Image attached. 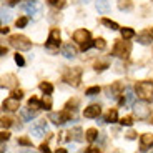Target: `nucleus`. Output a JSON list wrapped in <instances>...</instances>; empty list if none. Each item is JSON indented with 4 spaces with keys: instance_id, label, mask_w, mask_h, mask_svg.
Listing matches in <instances>:
<instances>
[{
    "instance_id": "f257e3e1",
    "label": "nucleus",
    "mask_w": 153,
    "mask_h": 153,
    "mask_svg": "<svg viewBox=\"0 0 153 153\" xmlns=\"http://www.w3.org/2000/svg\"><path fill=\"white\" fill-rule=\"evenodd\" d=\"M135 92H137L138 98H142L143 102H152L153 100V82L152 80L138 82L135 85Z\"/></svg>"
},
{
    "instance_id": "f03ea898",
    "label": "nucleus",
    "mask_w": 153,
    "mask_h": 153,
    "mask_svg": "<svg viewBox=\"0 0 153 153\" xmlns=\"http://www.w3.org/2000/svg\"><path fill=\"white\" fill-rule=\"evenodd\" d=\"M63 82L72 87H78L82 82V68L78 67H73V68H67L63 72Z\"/></svg>"
},
{
    "instance_id": "7ed1b4c3",
    "label": "nucleus",
    "mask_w": 153,
    "mask_h": 153,
    "mask_svg": "<svg viewBox=\"0 0 153 153\" xmlns=\"http://www.w3.org/2000/svg\"><path fill=\"white\" fill-rule=\"evenodd\" d=\"M8 42H10V45L17 50H30L32 48V42L25 37V35H20V33L12 35V37L8 38Z\"/></svg>"
},
{
    "instance_id": "20e7f679",
    "label": "nucleus",
    "mask_w": 153,
    "mask_h": 153,
    "mask_svg": "<svg viewBox=\"0 0 153 153\" xmlns=\"http://www.w3.org/2000/svg\"><path fill=\"white\" fill-rule=\"evenodd\" d=\"M130 50H131V45L128 43V40H117V43H115L113 47V55L118 58H126L128 55H130Z\"/></svg>"
},
{
    "instance_id": "39448f33",
    "label": "nucleus",
    "mask_w": 153,
    "mask_h": 153,
    "mask_svg": "<svg viewBox=\"0 0 153 153\" xmlns=\"http://www.w3.org/2000/svg\"><path fill=\"white\" fill-rule=\"evenodd\" d=\"M58 45H60V30H58V28H52L45 47H47V50H50V52H57Z\"/></svg>"
},
{
    "instance_id": "423d86ee",
    "label": "nucleus",
    "mask_w": 153,
    "mask_h": 153,
    "mask_svg": "<svg viewBox=\"0 0 153 153\" xmlns=\"http://www.w3.org/2000/svg\"><path fill=\"white\" fill-rule=\"evenodd\" d=\"M72 110H63V111H58V113H50V122H53L55 125H63V123L70 122V118H72V113H70Z\"/></svg>"
},
{
    "instance_id": "0eeeda50",
    "label": "nucleus",
    "mask_w": 153,
    "mask_h": 153,
    "mask_svg": "<svg viewBox=\"0 0 153 153\" xmlns=\"http://www.w3.org/2000/svg\"><path fill=\"white\" fill-rule=\"evenodd\" d=\"M133 110H135V115H137L140 120H146L150 117V108L146 107L145 103H135Z\"/></svg>"
},
{
    "instance_id": "6e6552de",
    "label": "nucleus",
    "mask_w": 153,
    "mask_h": 153,
    "mask_svg": "<svg viewBox=\"0 0 153 153\" xmlns=\"http://www.w3.org/2000/svg\"><path fill=\"white\" fill-rule=\"evenodd\" d=\"M73 40H75V42H78L82 45V43H85V42H88V40H90V32L85 30V28H78V30L73 32Z\"/></svg>"
},
{
    "instance_id": "1a4fd4ad",
    "label": "nucleus",
    "mask_w": 153,
    "mask_h": 153,
    "mask_svg": "<svg viewBox=\"0 0 153 153\" xmlns=\"http://www.w3.org/2000/svg\"><path fill=\"white\" fill-rule=\"evenodd\" d=\"M123 98H122V105H128V107H133L135 105V100H137V95L133 93L131 88H125V93H123Z\"/></svg>"
},
{
    "instance_id": "9d476101",
    "label": "nucleus",
    "mask_w": 153,
    "mask_h": 153,
    "mask_svg": "<svg viewBox=\"0 0 153 153\" xmlns=\"http://www.w3.org/2000/svg\"><path fill=\"white\" fill-rule=\"evenodd\" d=\"M45 131H47V122L45 120H40V122H37L32 126V135H33V137H42V135H45Z\"/></svg>"
},
{
    "instance_id": "9b49d317",
    "label": "nucleus",
    "mask_w": 153,
    "mask_h": 153,
    "mask_svg": "<svg viewBox=\"0 0 153 153\" xmlns=\"http://www.w3.org/2000/svg\"><path fill=\"white\" fill-rule=\"evenodd\" d=\"M19 85V80H17L15 75L12 73H7V75L2 76V87H7V88H15Z\"/></svg>"
},
{
    "instance_id": "f8f14e48",
    "label": "nucleus",
    "mask_w": 153,
    "mask_h": 153,
    "mask_svg": "<svg viewBox=\"0 0 153 153\" xmlns=\"http://www.w3.org/2000/svg\"><path fill=\"white\" fill-rule=\"evenodd\" d=\"M100 113H102V108H100V105H90L88 108H85L83 117H85V118H98Z\"/></svg>"
},
{
    "instance_id": "ddd939ff",
    "label": "nucleus",
    "mask_w": 153,
    "mask_h": 153,
    "mask_svg": "<svg viewBox=\"0 0 153 153\" xmlns=\"http://www.w3.org/2000/svg\"><path fill=\"white\" fill-rule=\"evenodd\" d=\"M2 107L5 108V110H8V111H15V110H19V98H15V97H8L7 100H5L4 103H2Z\"/></svg>"
},
{
    "instance_id": "4468645a",
    "label": "nucleus",
    "mask_w": 153,
    "mask_h": 153,
    "mask_svg": "<svg viewBox=\"0 0 153 153\" xmlns=\"http://www.w3.org/2000/svg\"><path fill=\"white\" fill-rule=\"evenodd\" d=\"M62 55L67 58H75L76 57V48L72 45V43H65L62 47Z\"/></svg>"
},
{
    "instance_id": "2eb2a0df",
    "label": "nucleus",
    "mask_w": 153,
    "mask_h": 153,
    "mask_svg": "<svg viewBox=\"0 0 153 153\" xmlns=\"http://www.w3.org/2000/svg\"><path fill=\"white\" fill-rule=\"evenodd\" d=\"M140 145H142V150H146L148 146L153 145V133H145L140 137Z\"/></svg>"
},
{
    "instance_id": "dca6fc26",
    "label": "nucleus",
    "mask_w": 153,
    "mask_h": 153,
    "mask_svg": "<svg viewBox=\"0 0 153 153\" xmlns=\"http://www.w3.org/2000/svg\"><path fill=\"white\" fill-rule=\"evenodd\" d=\"M22 8L27 12L28 15H37L38 12H40V7H38L37 4H33V2H27V4H23Z\"/></svg>"
},
{
    "instance_id": "f3484780",
    "label": "nucleus",
    "mask_w": 153,
    "mask_h": 153,
    "mask_svg": "<svg viewBox=\"0 0 153 153\" xmlns=\"http://www.w3.org/2000/svg\"><path fill=\"white\" fill-rule=\"evenodd\" d=\"M122 90H123V83L122 82H117V83H113L110 87V97H113V98H118L120 95H122Z\"/></svg>"
},
{
    "instance_id": "a211bd4d",
    "label": "nucleus",
    "mask_w": 153,
    "mask_h": 153,
    "mask_svg": "<svg viewBox=\"0 0 153 153\" xmlns=\"http://www.w3.org/2000/svg\"><path fill=\"white\" fill-rule=\"evenodd\" d=\"M68 135H70L68 138H73L75 142H83V133H82V128H80V126H75L73 130H70Z\"/></svg>"
},
{
    "instance_id": "6ab92c4d",
    "label": "nucleus",
    "mask_w": 153,
    "mask_h": 153,
    "mask_svg": "<svg viewBox=\"0 0 153 153\" xmlns=\"http://www.w3.org/2000/svg\"><path fill=\"white\" fill-rule=\"evenodd\" d=\"M20 115H22V120L23 122H30L32 118H35V111H32V108H22L20 110Z\"/></svg>"
},
{
    "instance_id": "aec40b11",
    "label": "nucleus",
    "mask_w": 153,
    "mask_h": 153,
    "mask_svg": "<svg viewBox=\"0 0 153 153\" xmlns=\"http://www.w3.org/2000/svg\"><path fill=\"white\" fill-rule=\"evenodd\" d=\"M97 10H98L100 13H107V12L110 10V5H108L107 0H98V2H97Z\"/></svg>"
},
{
    "instance_id": "412c9836",
    "label": "nucleus",
    "mask_w": 153,
    "mask_h": 153,
    "mask_svg": "<svg viewBox=\"0 0 153 153\" xmlns=\"http://www.w3.org/2000/svg\"><path fill=\"white\" fill-rule=\"evenodd\" d=\"M118 8L120 10L130 12L131 8H133V2H131V0H118Z\"/></svg>"
},
{
    "instance_id": "4be33fe9",
    "label": "nucleus",
    "mask_w": 153,
    "mask_h": 153,
    "mask_svg": "<svg viewBox=\"0 0 153 153\" xmlns=\"http://www.w3.org/2000/svg\"><path fill=\"white\" fill-rule=\"evenodd\" d=\"M152 35H150V32H145V33H140L138 35V42L143 43V45H148V43H152Z\"/></svg>"
},
{
    "instance_id": "5701e85b",
    "label": "nucleus",
    "mask_w": 153,
    "mask_h": 153,
    "mask_svg": "<svg viewBox=\"0 0 153 153\" xmlns=\"http://www.w3.org/2000/svg\"><path fill=\"white\" fill-rule=\"evenodd\" d=\"M117 120H118V113H117V110L113 108V110H110L107 115H105V120H103V122L113 123V122H117Z\"/></svg>"
},
{
    "instance_id": "b1692460",
    "label": "nucleus",
    "mask_w": 153,
    "mask_h": 153,
    "mask_svg": "<svg viewBox=\"0 0 153 153\" xmlns=\"http://www.w3.org/2000/svg\"><path fill=\"white\" fill-rule=\"evenodd\" d=\"M40 90H42L45 95H52V92H53V85L48 83V82H42V83H40Z\"/></svg>"
},
{
    "instance_id": "393cba45",
    "label": "nucleus",
    "mask_w": 153,
    "mask_h": 153,
    "mask_svg": "<svg viewBox=\"0 0 153 153\" xmlns=\"http://www.w3.org/2000/svg\"><path fill=\"white\" fill-rule=\"evenodd\" d=\"M120 32H122V38H125V40H130V38L135 37V32L131 30V28H128V27L120 28Z\"/></svg>"
},
{
    "instance_id": "a878e982",
    "label": "nucleus",
    "mask_w": 153,
    "mask_h": 153,
    "mask_svg": "<svg viewBox=\"0 0 153 153\" xmlns=\"http://www.w3.org/2000/svg\"><path fill=\"white\" fill-rule=\"evenodd\" d=\"M28 107L33 108V110H40V108H42V102L38 98H35V97H32V98L28 100Z\"/></svg>"
},
{
    "instance_id": "bb28decb",
    "label": "nucleus",
    "mask_w": 153,
    "mask_h": 153,
    "mask_svg": "<svg viewBox=\"0 0 153 153\" xmlns=\"http://www.w3.org/2000/svg\"><path fill=\"white\" fill-rule=\"evenodd\" d=\"M97 137H98V131H97L95 128H90V130H87V133H85V138H87L88 142H95Z\"/></svg>"
},
{
    "instance_id": "cd10ccee",
    "label": "nucleus",
    "mask_w": 153,
    "mask_h": 153,
    "mask_svg": "<svg viewBox=\"0 0 153 153\" xmlns=\"http://www.w3.org/2000/svg\"><path fill=\"white\" fill-rule=\"evenodd\" d=\"M47 4L53 8H63L65 7V0H47Z\"/></svg>"
},
{
    "instance_id": "c85d7f7f",
    "label": "nucleus",
    "mask_w": 153,
    "mask_h": 153,
    "mask_svg": "<svg viewBox=\"0 0 153 153\" xmlns=\"http://www.w3.org/2000/svg\"><path fill=\"white\" fill-rule=\"evenodd\" d=\"M102 23L103 25H107L108 28H111V30H118V23L117 22H113V20H110V19H102Z\"/></svg>"
},
{
    "instance_id": "c756f323",
    "label": "nucleus",
    "mask_w": 153,
    "mask_h": 153,
    "mask_svg": "<svg viewBox=\"0 0 153 153\" xmlns=\"http://www.w3.org/2000/svg\"><path fill=\"white\" fill-rule=\"evenodd\" d=\"M42 108L43 110H50L52 108V98H50V95H45L42 100Z\"/></svg>"
},
{
    "instance_id": "7c9ffc66",
    "label": "nucleus",
    "mask_w": 153,
    "mask_h": 153,
    "mask_svg": "<svg viewBox=\"0 0 153 153\" xmlns=\"http://www.w3.org/2000/svg\"><path fill=\"white\" fill-rule=\"evenodd\" d=\"M76 107H78V98L68 100V102H67V105H65L67 110H76Z\"/></svg>"
},
{
    "instance_id": "2f4dec72",
    "label": "nucleus",
    "mask_w": 153,
    "mask_h": 153,
    "mask_svg": "<svg viewBox=\"0 0 153 153\" xmlns=\"http://www.w3.org/2000/svg\"><path fill=\"white\" fill-rule=\"evenodd\" d=\"M93 47H97L98 50H105V47H107V42H105L103 38H97V40H93Z\"/></svg>"
},
{
    "instance_id": "473e14b6",
    "label": "nucleus",
    "mask_w": 153,
    "mask_h": 153,
    "mask_svg": "<svg viewBox=\"0 0 153 153\" xmlns=\"http://www.w3.org/2000/svg\"><path fill=\"white\" fill-rule=\"evenodd\" d=\"M108 68V62H97L95 63V70L97 72H102V70Z\"/></svg>"
},
{
    "instance_id": "72a5a7b5",
    "label": "nucleus",
    "mask_w": 153,
    "mask_h": 153,
    "mask_svg": "<svg viewBox=\"0 0 153 153\" xmlns=\"http://www.w3.org/2000/svg\"><path fill=\"white\" fill-rule=\"evenodd\" d=\"M120 123H122L123 126H131L133 125V118H131V117H123V118L120 120Z\"/></svg>"
},
{
    "instance_id": "f704fd0d",
    "label": "nucleus",
    "mask_w": 153,
    "mask_h": 153,
    "mask_svg": "<svg viewBox=\"0 0 153 153\" xmlns=\"http://www.w3.org/2000/svg\"><path fill=\"white\" fill-rule=\"evenodd\" d=\"M97 93H100V87H90L87 90V95L88 97H95Z\"/></svg>"
},
{
    "instance_id": "c9c22d12",
    "label": "nucleus",
    "mask_w": 153,
    "mask_h": 153,
    "mask_svg": "<svg viewBox=\"0 0 153 153\" xmlns=\"http://www.w3.org/2000/svg\"><path fill=\"white\" fill-rule=\"evenodd\" d=\"M27 23H28V19H27V17H22V19H19V20L15 22V25H17L19 28H22V27H25Z\"/></svg>"
},
{
    "instance_id": "e433bc0d",
    "label": "nucleus",
    "mask_w": 153,
    "mask_h": 153,
    "mask_svg": "<svg viewBox=\"0 0 153 153\" xmlns=\"http://www.w3.org/2000/svg\"><path fill=\"white\" fill-rule=\"evenodd\" d=\"M15 62H17V65H19V67H23V65H25V60H23V57H22V55H19V53L15 55Z\"/></svg>"
},
{
    "instance_id": "4c0bfd02",
    "label": "nucleus",
    "mask_w": 153,
    "mask_h": 153,
    "mask_svg": "<svg viewBox=\"0 0 153 153\" xmlns=\"http://www.w3.org/2000/svg\"><path fill=\"white\" fill-rule=\"evenodd\" d=\"M12 122H13L12 118H7V117H4V118H2V126H4V128H7V126L12 125Z\"/></svg>"
},
{
    "instance_id": "58836bf2",
    "label": "nucleus",
    "mask_w": 153,
    "mask_h": 153,
    "mask_svg": "<svg viewBox=\"0 0 153 153\" xmlns=\"http://www.w3.org/2000/svg\"><path fill=\"white\" fill-rule=\"evenodd\" d=\"M19 143H20V145H25V146H32V142L28 140V138H25V137L19 138Z\"/></svg>"
},
{
    "instance_id": "ea45409f",
    "label": "nucleus",
    "mask_w": 153,
    "mask_h": 153,
    "mask_svg": "<svg viewBox=\"0 0 153 153\" xmlns=\"http://www.w3.org/2000/svg\"><path fill=\"white\" fill-rule=\"evenodd\" d=\"M12 97H15V98L22 100V97H23V92H22V90H12Z\"/></svg>"
},
{
    "instance_id": "a19ab883",
    "label": "nucleus",
    "mask_w": 153,
    "mask_h": 153,
    "mask_svg": "<svg viewBox=\"0 0 153 153\" xmlns=\"http://www.w3.org/2000/svg\"><path fill=\"white\" fill-rule=\"evenodd\" d=\"M93 43H95V42H92V40H88V42L82 43V45H80V48H82V50H83V52H85V50H88V48H90V47L93 45Z\"/></svg>"
},
{
    "instance_id": "79ce46f5",
    "label": "nucleus",
    "mask_w": 153,
    "mask_h": 153,
    "mask_svg": "<svg viewBox=\"0 0 153 153\" xmlns=\"http://www.w3.org/2000/svg\"><path fill=\"white\" fill-rule=\"evenodd\" d=\"M8 19H10V15H8V12L5 10V8H2V20H4V22H7Z\"/></svg>"
},
{
    "instance_id": "37998d69",
    "label": "nucleus",
    "mask_w": 153,
    "mask_h": 153,
    "mask_svg": "<svg viewBox=\"0 0 153 153\" xmlns=\"http://www.w3.org/2000/svg\"><path fill=\"white\" fill-rule=\"evenodd\" d=\"M0 138H2V142H5V140H8V138H10V133L4 130L2 133H0Z\"/></svg>"
},
{
    "instance_id": "c03bdc74",
    "label": "nucleus",
    "mask_w": 153,
    "mask_h": 153,
    "mask_svg": "<svg viewBox=\"0 0 153 153\" xmlns=\"http://www.w3.org/2000/svg\"><path fill=\"white\" fill-rule=\"evenodd\" d=\"M87 152L88 153H98L100 148H97V146H90V148H87Z\"/></svg>"
},
{
    "instance_id": "a18cd8bd",
    "label": "nucleus",
    "mask_w": 153,
    "mask_h": 153,
    "mask_svg": "<svg viewBox=\"0 0 153 153\" xmlns=\"http://www.w3.org/2000/svg\"><path fill=\"white\" fill-rule=\"evenodd\" d=\"M40 150H42V152H48V145H47V143H42V145H40Z\"/></svg>"
},
{
    "instance_id": "49530a36",
    "label": "nucleus",
    "mask_w": 153,
    "mask_h": 153,
    "mask_svg": "<svg viewBox=\"0 0 153 153\" xmlns=\"http://www.w3.org/2000/svg\"><path fill=\"white\" fill-rule=\"evenodd\" d=\"M126 137H128V138H135V137H137V133H135V131H128Z\"/></svg>"
},
{
    "instance_id": "de8ad7c7",
    "label": "nucleus",
    "mask_w": 153,
    "mask_h": 153,
    "mask_svg": "<svg viewBox=\"0 0 153 153\" xmlns=\"http://www.w3.org/2000/svg\"><path fill=\"white\" fill-rule=\"evenodd\" d=\"M0 52H2V55H5V53H7V47H2V48H0Z\"/></svg>"
},
{
    "instance_id": "09e8293b",
    "label": "nucleus",
    "mask_w": 153,
    "mask_h": 153,
    "mask_svg": "<svg viewBox=\"0 0 153 153\" xmlns=\"http://www.w3.org/2000/svg\"><path fill=\"white\" fill-rule=\"evenodd\" d=\"M2 33H4V35L8 33V28H7V27H2Z\"/></svg>"
},
{
    "instance_id": "8fccbe9b",
    "label": "nucleus",
    "mask_w": 153,
    "mask_h": 153,
    "mask_svg": "<svg viewBox=\"0 0 153 153\" xmlns=\"http://www.w3.org/2000/svg\"><path fill=\"white\" fill-rule=\"evenodd\" d=\"M17 2H19V0H10L8 4H10V5H17Z\"/></svg>"
},
{
    "instance_id": "3c124183",
    "label": "nucleus",
    "mask_w": 153,
    "mask_h": 153,
    "mask_svg": "<svg viewBox=\"0 0 153 153\" xmlns=\"http://www.w3.org/2000/svg\"><path fill=\"white\" fill-rule=\"evenodd\" d=\"M148 32H150V35H152V37H153V27H152V28H150V30H148Z\"/></svg>"
},
{
    "instance_id": "603ef678",
    "label": "nucleus",
    "mask_w": 153,
    "mask_h": 153,
    "mask_svg": "<svg viewBox=\"0 0 153 153\" xmlns=\"http://www.w3.org/2000/svg\"><path fill=\"white\" fill-rule=\"evenodd\" d=\"M80 2H88V0H80Z\"/></svg>"
},
{
    "instance_id": "864d4df0",
    "label": "nucleus",
    "mask_w": 153,
    "mask_h": 153,
    "mask_svg": "<svg viewBox=\"0 0 153 153\" xmlns=\"http://www.w3.org/2000/svg\"><path fill=\"white\" fill-rule=\"evenodd\" d=\"M152 122H153V120H152Z\"/></svg>"
}]
</instances>
